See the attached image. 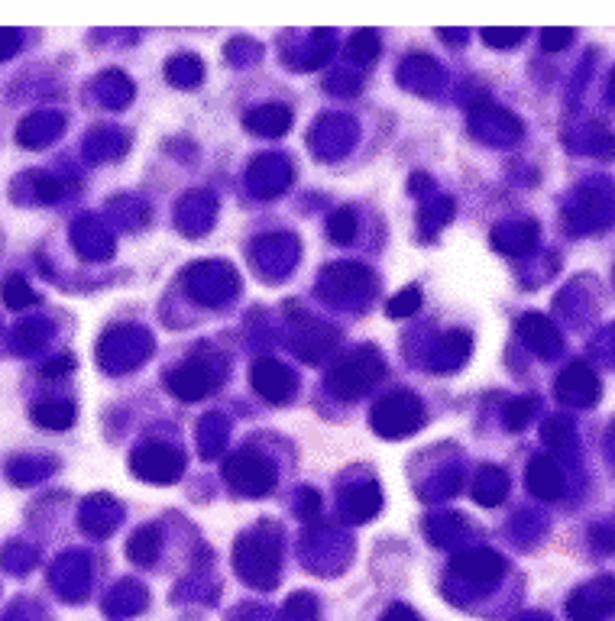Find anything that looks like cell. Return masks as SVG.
Instances as JSON below:
<instances>
[{
    "mask_svg": "<svg viewBox=\"0 0 615 621\" xmlns=\"http://www.w3.org/2000/svg\"><path fill=\"white\" fill-rule=\"evenodd\" d=\"M0 295H4V305L20 311L26 305H36V292L30 285H26L23 275H10V279L4 282V288H0Z\"/></svg>",
    "mask_w": 615,
    "mask_h": 621,
    "instance_id": "obj_15",
    "label": "cell"
},
{
    "mask_svg": "<svg viewBox=\"0 0 615 621\" xmlns=\"http://www.w3.org/2000/svg\"><path fill=\"white\" fill-rule=\"evenodd\" d=\"M327 237H331L334 243H353V237H357V214L350 211V207H340V211H334L331 217H327Z\"/></svg>",
    "mask_w": 615,
    "mask_h": 621,
    "instance_id": "obj_14",
    "label": "cell"
},
{
    "mask_svg": "<svg viewBox=\"0 0 615 621\" xmlns=\"http://www.w3.org/2000/svg\"><path fill=\"white\" fill-rule=\"evenodd\" d=\"M39 182H43V188H39V198H43V201H52V198H59V182H56V178H39Z\"/></svg>",
    "mask_w": 615,
    "mask_h": 621,
    "instance_id": "obj_24",
    "label": "cell"
},
{
    "mask_svg": "<svg viewBox=\"0 0 615 621\" xmlns=\"http://www.w3.org/2000/svg\"><path fill=\"white\" fill-rule=\"evenodd\" d=\"M382 360L373 347H363L357 353H350L347 360H340L327 372V389H331L340 402H357L373 385L382 379Z\"/></svg>",
    "mask_w": 615,
    "mask_h": 621,
    "instance_id": "obj_1",
    "label": "cell"
},
{
    "mask_svg": "<svg viewBox=\"0 0 615 621\" xmlns=\"http://www.w3.org/2000/svg\"><path fill=\"white\" fill-rule=\"evenodd\" d=\"M302 495H305V505H302V515L308 518L311 512H318V505H321V499H318V492H314V489H311V492H302Z\"/></svg>",
    "mask_w": 615,
    "mask_h": 621,
    "instance_id": "obj_25",
    "label": "cell"
},
{
    "mask_svg": "<svg viewBox=\"0 0 615 621\" xmlns=\"http://www.w3.org/2000/svg\"><path fill=\"white\" fill-rule=\"evenodd\" d=\"M347 55L353 62H376V55H379V36L373 30H363L357 36H350V43H347Z\"/></svg>",
    "mask_w": 615,
    "mask_h": 621,
    "instance_id": "obj_16",
    "label": "cell"
},
{
    "mask_svg": "<svg viewBox=\"0 0 615 621\" xmlns=\"http://www.w3.org/2000/svg\"><path fill=\"white\" fill-rule=\"evenodd\" d=\"M72 366H75L72 356H59V360H49L39 372H43L46 379H56V376H68V372H72Z\"/></svg>",
    "mask_w": 615,
    "mask_h": 621,
    "instance_id": "obj_22",
    "label": "cell"
},
{
    "mask_svg": "<svg viewBox=\"0 0 615 621\" xmlns=\"http://www.w3.org/2000/svg\"><path fill=\"white\" fill-rule=\"evenodd\" d=\"M437 36L447 39V43H467V33H447V30H437Z\"/></svg>",
    "mask_w": 615,
    "mask_h": 621,
    "instance_id": "obj_26",
    "label": "cell"
},
{
    "mask_svg": "<svg viewBox=\"0 0 615 621\" xmlns=\"http://www.w3.org/2000/svg\"><path fill=\"white\" fill-rule=\"evenodd\" d=\"M133 473L146 482H172L182 473V460L169 450H140L133 457Z\"/></svg>",
    "mask_w": 615,
    "mask_h": 621,
    "instance_id": "obj_6",
    "label": "cell"
},
{
    "mask_svg": "<svg viewBox=\"0 0 615 621\" xmlns=\"http://www.w3.org/2000/svg\"><path fill=\"white\" fill-rule=\"evenodd\" d=\"M33 421L46 431H68L75 424V405L72 402H43L33 408Z\"/></svg>",
    "mask_w": 615,
    "mask_h": 621,
    "instance_id": "obj_12",
    "label": "cell"
},
{
    "mask_svg": "<svg viewBox=\"0 0 615 621\" xmlns=\"http://www.w3.org/2000/svg\"><path fill=\"white\" fill-rule=\"evenodd\" d=\"M528 489L538 495L544 502H554L560 499V492H564V476H560V469L554 466L551 457H535L528 466Z\"/></svg>",
    "mask_w": 615,
    "mask_h": 621,
    "instance_id": "obj_10",
    "label": "cell"
},
{
    "mask_svg": "<svg viewBox=\"0 0 615 621\" xmlns=\"http://www.w3.org/2000/svg\"><path fill=\"white\" fill-rule=\"evenodd\" d=\"M557 398L560 402H570V398H583V402H590V398H599V379L583 363H573L570 369L560 372Z\"/></svg>",
    "mask_w": 615,
    "mask_h": 621,
    "instance_id": "obj_9",
    "label": "cell"
},
{
    "mask_svg": "<svg viewBox=\"0 0 615 621\" xmlns=\"http://www.w3.org/2000/svg\"><path fill=\"white\" fill-rule=\"evenodd\" d=\"M518 334L525 337V343H528V347L535 350L538 356H551V353L560 347L557 330L551 327L548 317L538 314V311H531V314L522 317V321H518Z\"/></svg>",
    "mask_w": 615,
    "mask_h": 621,
    "instance_id": "obj_11",
    "label": "cell"
},
{
    "mask_svg": "<svg viewBox=\"0 0 615 621\" xmlns=\"http://www.w3.org/2000/svg\"><path fill=\"white\" fill-rule=\"evenodd\" d=\"M159 541H162V531L159 528H140L127 544V557L136 567H149V563L156 560L159 554Z\"/></svg>",
    "mask_w": 615,
    "mask_h": 621,
    "instance_id": "obj_13",
    "label": "cell"
},
{
    "mask_svg": "<svg viewBox=\"0 0 615 621\" xmlns=\"http://www.w3.org/2000/svg\"><path fill=\"white\" fill-rule=\"evenodd\" d=\"M250 385L253 392L269 405H285L295 395V372L282 366L279 360H256L250 366Z\"/></svg>",
    "mask_w": 615,
    "mask_h": 621,
    "instance_id": "obj_4",
    "label": "cell"
},
{
    "mask_svg": "<svg viewBox=\"0 0 615 621\" xmlns=\"http://www.w3.org/2000/svg\"><path fill=\"white\" fill-rule=\"evenodd\" d=\"M17 46H20V36L17 33H13V30H0V62L10 59V55L17 52Z\"/></svg>",
    "mask_w": 615,
    "mask_h": 621,
    "instance_id": "obj_23",
    "label": "cell"
},
{
    "mask_svg": "<svg viewBox=\"0 0 615 621\" xmlns=\"http://www.w3.org/2000/svg\"><path fill=\"white\" fill-rule=\"evenodd\" d=\"M418 308H421V292H418V288H405V292L389 298V305H386L389 317H412Z\"/></svg>",
    "mask_w": 615,
    "mask_h": 621,
    "instance_id": "obj_17",
    "label": "cell"
},
{
    "mask_svg": "<svg viewBox=\"0 0 615 621\" xmlns=\"http://www.w3.org/2000/svg\"><path fill=\"white\" fill-rule=\"evenodd\" d=\"M169 78L175 88H195L198 85V65L191 59H175V62H169Z\"/></svg>",
    "mask_w": 615,
    "mask_h": 621,
    "instance_id": "obj_18",
    "label": "cell"
},
{
    "mask_svg": "<svg viewBox=\"0 0 615 621\" xmlns=\"http://www.w3.org/2000/svg\"><path fill=\"white\" fill-rule=\"evenodd\" d=\"M454 573L467 576L470 583L489 586L505 573V560L496 557V554H489V550H480V554H463V557L454 560Z\"/></svg>",
    "mask_w": 615,
    "mask_h": 621,
    "instance_id": "obj_7",
    "label": "cell"
},
{
    "mask_svg": "<svg viewBox=\"0 0 615 621\" xmlns=\"http://www.w3.org/2000/svg\"><path fill=\"white\" fill-rule=\"evenodd\" d=\"M224 479L227 486L240 492L243 499H259L276 486V473L263 457H253V453H240V457L227 460L224 466Z\"/></svg>",
    "mask_w": 615,
    "mask_h": 621,
    "instance_id": "obj_3",
    "label": "cell"
},
{
    "mask_svg": "<svg viewBox=\"0 0 615 621\" xmlns=\"http://www.w3.org/2000/svg\"><path fill=\"white\" fill-rule=\"evenodd\" d=\"M425 424V408L412 392H392L379 398L373 408V427L382 437H405Z\"/></svg>",
    "mask_w": 615,
    "mask_h": 621,
    "instance_id": "obj_2",
    "label": "cell"
},
{
    "mask_svg": "<svg viewBox=\"0 0 615 621\" xmlns=\"http://www.w3.org/2000/svg\"><path fill=\"white\" fill-rule=\"evenodd\" d=\"M570 43H573V30H544L541 33V46L548 52H560Z\"/></svg>",
    "mask_w": 615,
    "mask_h": 621,
    "instance_id": "obj_21",
    "label": "cell"
},
{
    "mask_svg": "<svg viewBox=\"0 0 615 621\" xmlns=\"http://www.w3.org/2000/svg\"><path fill=\"white\" fill-rule=\"evenodd\" d=\"M525 39V30H483V43L492 49H509Z\"/></svg>",
    "mask_w": 615,
    "mask_h": 621,
    "instance_id": "obj_20",
    "label": "cell"
},
{
    "mask_svg": "<svg viewBox=\"0 0 615 621\" xmlns=\"http://www.w3.org/2000/svg\"><path fill=\"white\" fill-rule=\"evenodd\" d=\"M243 127L256 136H282L292 127V110L285 104H263L243 117Z\"/></svg>",
    "mask_w": 615,
    "mask_h": 621,
    "instance_id": "obj_8",
    "label": "cell"
},
{
    "mask_svg": "<svg viewBox=\"0 0 615 621\" xmlns=\"http://www.w3.org/2000/svg\"><path fill=\"white\" fill-rule=\"evenodd\" d=\"M214 376H211V369L204 366L201 360H188L182 363L175 372H169V392L175 398H182V402H201L204 395H211L214 392Z\"/></svg>",
    "mask_w": 615,
    "mask_h": 621,
    "instance_id": "obj_5",
    "label": "cell"
},
{
    "mask_svg": "<svg viewBox=\"0 0 615 621\" xmlns=\"http://www.w3.org/2000/svg\"><path fill=\"white\" fill-rule=\"evenodd\" d=\"M531 408H535L531 398H522V402H509V405H505V427H509V431H522V427L528 424Z\"/></svg>",
    "mask_w": 615,
    "mask_h": 621,
    "instance_id": "obj_19",
    "label": "cell"
}]
</instances>
